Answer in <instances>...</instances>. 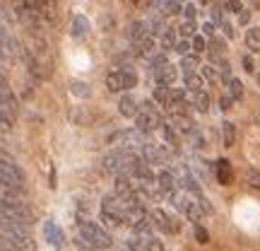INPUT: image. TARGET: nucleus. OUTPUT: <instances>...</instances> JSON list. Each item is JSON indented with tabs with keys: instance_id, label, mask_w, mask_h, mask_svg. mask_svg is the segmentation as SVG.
I'll return each instance as SVG.
<instances>
[{
	"instance_id": "obj_12",
	"label": "nucleus",
	"mask_w": 260,
	"mask_h": 251,
	"mask_svg": "<svg viewBox=\"0 0 260 251\" xmlns=\"http://www.w3.org/2000/svg\"><path fill=\"white\" fill-rule=\"evenodd\" d=\"M183 213L188 215V220H193L195 225L200 222V220H203V215H205V210H203V205L198 203V198H186V201H183Z\"/></svg>"
},
{
	"instance_id": "obj_44",
	"label": "nucleus",
	"mask_w": 260,
	"mask_h": 251,
	"mask_svg": "<svg viewBox=\"0 0 260 251\" xmlns=\"http://www.w3.org/2000/svg\"><path fill=\"white\" fill-rule=\"evenodd\" d=\"M241 63H243V68H246L248 73H253V70H255V63H253V58H251V56H243V58H241Z\"/></svg>"
},
{
	"instance_id": "obj_34",
	"label": "nucleus",
	"mask_w": 260,
	"mask_h": 251,
	"mask_svg": "<svg viewBox=\"0 0 260 251\" xmlns=\"http://www.w3.org/2000/svg\"><path fill=\"white\" fill-rule=\"evenodd\" d=\"M210 22H212V24H222L224 19H222V5H212V10H210Z\"/></svg>"
},
{
	"instance_id": "obj_24",
	"label": "nucleus",
	"mask_w": 260,
	"mask_h": 251,
	"mask_svg": "<svg viewBox=\"0 0 260 251\" xmlns=\"http://www.w3.org/2000/svg\"><path fill=\"white\" fill-rule=\"evenodd\" d=\"M200 65V61H198V56L195 53H188L183 61H181V68H183V75H193L195 68Z\"/></svg>"
},
{
	"instance_id": "obj_15",
	"label": "nucleus",
	"mask_w": 260,
	"mask_h": 251,
	"mask_svg": "<svg viewBox=\"0 0 260 251\" xmlns=\"http://www.w3.org/2000/svg\"><path fill=\"white\" fill-rule=\"evenodd\" d=\"M214 177H217V181L219 184H229L232 181V164L226 162V159H217V164H214Z\"/></svg>"
},
{
	"instance_id": "obj_9",
	"label": "nucleus",
	"mask_w": 260,
	"mask_h": 251,
	"mask_svg": "<svg viewBox=\"0 0 260 251\" xmlns=\"http://www.w3.org/2000/svg\"><path fill=\"white\" fill-rule=\"evenodd\" d=\"M154 75V82H157V87H169L171 90V85L176 82V77H178V70H176V65H164V68H159L157 73H152Z\"/></svg>"
},
{
	"instance_id": "obj_39",
	"label": "nucleus",
	"mask_w": 260,
	"mask_h": 251,
	"mask_svg": "<svg viewBox=\"0 0 260 251\" xmlns=\"http://www.w3.org/2000/svg\"><path fill=\"white\" fill-rule=\"evenodd\" d=\"M224 51V41L222 39H212V56H219Z\"/></svg>"
},
{
	"instance_id": "obj_14",
	"label": "nucleus",
	"mask_w": 260,
	"mask_h": 251,
	"mask_svg": "<svg viewBox=\"0 0 260 251\" xmlns=\"http://www.w3.org/2000/svg\"><path fill=\"white\" fill-rule=\"evenodd\" d=\"M125 34H128V39H130V41H135V44H138V41H142L145 37H149L145 19H135V22H130V24H128V32H125Z\"/></svg>"
},
{
	"instance_id": "obj_7",
	"label": "nucleus",
	"mask_w": 260,
	"mask_h": 251,
	"mask_svg": "<svg viewBox=\"0 0 260 251\" xmlns=\"http://www.w3.org/2000/svg\"><path fill=\"white\" fill-rule=\"evenodd\" d=\"M149 217H152V225H154V227H159V230H161V232H178V227H181V225L176 222V220H174V217H171V215L169 213H164V210H152V215H149Z\"/></svg>"
},
{
	"instance_id": "obj_11",
	"label": "nucleus",
	"mask_w": 260,
	"mask_h": 251,
	"mask_svg": "<svg viewBox=\"0 0 260 251\" xmlns=\"http://www.w3.org/2000/svg\"><path fill=\"white\" fill-rule=\"evenodd\" d=\"M154 48H157V41H154V37H145L142 41H138V44H135L133 53H135L138 58H145V61H149V58H154Z\"/></svg>"
},
{
	"instance_id": "obj_21",
	"label": "nucleus",
	"mask_w": 260,
	"mask_h": 251,
	"mask_svg": "<svg viewBox=\"0 0 260 251\" xmlns=\"http://www.w3.org/2000/svg\"><path fill=\"white\" fill-rule=\"evenodd\" d=\"M186 77V87H188V92L190 94H195V92H203V77L198 73H193V75H183Z\"/></svg>"
},
{
	"instance_id": "obj_1",
	"label": "nucleus",
	"mask_w": 260,
	"mask_h": 251,
	"mask_svg": "<svg viewBox=\"0 0 260 251\" xmlns=\"http://www.w3.org/2000/svg\"><path fill=\"white\" fill-rule=\"evenodd\" d=\"M0 237H3L15 251H34L31 237H29L27 230L19 227V225H12V222H8V220H0Z\"/></svg>"
},
{
	"instance_id": "obj_41",
	"label": "nucleus",
	"mask_w": 260,
	"mask_h": 251,
	"mask_svg": "<svg viewBox=\"0 0 260 251\" xmlns=\"http://www.w3.org/2000/svg\"><path fill=\"white\" fill-rule=\"evenodd\" d=\"M214 32H217V24H212V22H205V24H203V34H205V37H214Z\"/></svg>"
},
{
	"instance_id": "obj_8",
	"label": "nucleus",
	"mask_w": 260,
	"mask_h": 251,
	"mask_svg": "<svg viewBox=\"0 0 260 251\" xmlns=\"http://www.w3.org/2000/svg\"><path fill=\"white\" fill-rule=\"evenodd\" d=\"M169 123L176 128V133H183V135H193L195 130H198L195 128V123H193V119L183 111H174L171 116H169Z\"/></svg>"
},
{
	"instance_id": "obj_5",
	"label": "nucleus",
	"mask_w": 260,
	"mask_h": 251,
	"mask_svg": "<svg viewBox=\"0 0 260 251\" xmlns=\"http://www.w3.org/2000/svg\"><path fill=\"white\" fill-rule=\"evenodd\" d=\"M140 155H142V159H145L147 164H164L169 159V150L164 148V145H157V143H147Z\"/></svg>"
},
{
	"instance_id": "obj_18",
	"label": "nucleus",
	"mask_w": 260,
	"mask_h": 251,
	"mask_svg": "<svg viewBox=\"0 0 260 251\" xmlns=\"http://www.w3.org/2000/svg\"><path fill=\"white\" fill-rule=\"evenodd\" d=\"M190 104H193L195 109H198V111H207V109H210V94L205 92H195L193 97H190Z\"/></svg>"
},
{
	"instance_id": "obj_26",
	"label": "nucleus",
	"mask_w": 260,
	"mask_h": 251,
	"mask_svg": "<svg viewBox=\"0 0 260 251\" xmlns=\"http://www.w3.org/2000/svg\"><path fill=\"white\" fill-rule=\"evenodd\" d=\"M70 32H73L75 37H84V32H87V19H84V17H73Z\"/></svg>"
},
{
	"instance_id": "obj_36",
	"label": "nucleus",
	"mask_w": 260,
	"mask_h": 251,
	"mask_svg": "<svg viewBox=\"0 0 260 251\" xmlns=\"http://www.w3.org/2000/svg\"><path fill=\"white\" fill-rule=\"evenodd\" d=\"M183 15H186L188 22H193L195 15H198V5H195V3H188V5H183Z\"/></svg>"
},
{
	"instance_id": "obj_29",
	"label": "nucleus",
	"mask_w": 260,
	"mask_h": 251,
	"mask_svg": "<svg viewBox=\"0 0 260 251\" xmlns=\"http://www.w3.org/2000/svg\"><path fill=\"white\" fill-rule=\"evenodd\" d=\"M164 65H169V61H167V56H164V53L149 58V68H152V73H157L159 68H164Z\"/></svg>"
},
{
	"instance_id": "obj_6",
	"label": "nucleus",
	"mask_w": 260,
	"mask_h": 251,
	"mask_svg": "<svg viewBox=\"0 0 260 251\" xmlns=\"http://www.w3.org/2000/svg\"><path fill=\"white\" fill-rule=\"evenodd\" d=\"M157 188L159 193H167L169 198L174 193H178V181H176V174L171 169H161L157 174Z\"/></svg>"
},
{
	"instance_id": "obj_19",
	"label": "nucleus",
	"mask_w": 260,
	"mask_h": 251,
	"mask_svg": "<svg viewBox=\"0 0 260 251\" xmlns=\"http://www.w3.org/2000/svg\"><path fill=\"white\" fill-rule=\"evenodd\" d=\"M222 138H224V145H226V148L234 145V140H236V126H234L232 121L222 123Z\"/></svg>"
},
{
	"instance_id": "obj_2",
	"label": "nucleus",
	"mask_w": 260,
	"mask_h": 251,
	"mask_svg": "<svg viewBox=\"0 0 260 251\" xmlns=\"http://www.w3.org/2000/svg\"><path fill=\"white\" fill-rule=\"evenodd\" d=\"M80 237H82V242L87 244V246H92V249H109L113 244L111 234L104 232L102 227L96 222H92V220H80Z\"/></svg>"
},
{
	"instance_id": "obj_42",
	"label": "nucleus",
	"mask_w": 260,
	"mask_h": 251,
	"mask_svg": "<svg viewBox=\"0 0 260 251\" xmlns=\"http://www.w3.org/2000/svg\"><path fill=\"white\" fill-rule=\"evenodd\" d=\"M219 27L224 29V34H226V39H234V37H236V32H234V27L229 24V22H226V19H224L222 24H219Z\"/></svg>"
},
{
	"instance_id": "obj_43",
	"label": "nucleus",
	"mask_w": 260,
	"mask_h": 251,
	"mask_svg": "<svg viewBox=\"0 0 260 251\" xmlns=\"http://www.w3.org/2000/svg\"><path fill=\"white\" fill-rule=\"evenodd\" d=\"M195 237H198V242H207V239H210V237H207V232H205L203 227H200V225H195Z\"/></svg>"
},
{
	"instance_id": "obj_46",
	"label": "nucleus",
	"mask_w": 260,
	"mask_h": 251,
	"mask_svg": "<svg viewBox=\"0 0 260 251\" xmlns=\"http://www.w3.org/2000/svg\"><path fill=\"white\" fill-rule=\"evenodd\" d=\"M258 82H260V75H258Z\"/></svg>"
},
{
	"instance_id": "obj_13",
	"label": "nucleus",
	"mask_w": 260,
	"mask_h": 251,
	"mask_svg": "<svg viewBox=\"0 0 260 251\" xmlns=\"http://www.w3.org/2000/svg\"><path fill=\"white\" fill-rule=\"evenodd\" d=\"M44 237H46V242L51 246H63V232H60V227H58L53 220H48L44 225Z\"/></svg>"
},
{
	"instance_id": "obj_10",
	"label": "nucleus",
	"mask_w": 260,
	"mask_h": 251,
	"mask_svg": "<svg viewBox=\"0 0 260 251\" xmlns=\"http://www.w3.org/2000/svg\"><path fill=\"white\" fill-rule=\"evenodd\" d=\"M118 111H121L125 119H138V114H140L138 99H135L133 94H123L121 102H118Z\"/></svg>"
},
{
	"instance_id": "obj_25",
	"label": "nucleus",
	"mask_w": 260,
	"mask_h": 251,
	"mask_svg": "<svg viewBox=\"0 0 260 251\" xmlns=\"http://www.w3.org/2000/svg\"><path fill=\"white\" fill-rule=\"evenodd\" d=\"M226 90H229V97H232V99H241L243 97V85H241V80H236V77H232V80L226 82Z\"/></svg>"
},
{
	"instance_id": "obj_31",
	"label": "nucleus",
	"mask_w": 260,
	"mask_h": 251,
	"mask_svg": "<svg viewBox=\"0 0 260 251\" xmlns=\"http://www.w3.org/2000/svg\"><path fill=\"white\" fill-rule=\"evenodd\" d=\"M203 77L207 80V82H217L219 73L214 70V65H203Z\"/></svg>"
},
{
	"instance_id": "obj_38",
	"label": "nucleus",
	"mask_w": 260,
	"mask_h": 251,
	"mask_svg": "<svg viewBox=\"0 0 260 251\" xmlns=\"http://www.w3.org/2000/svg\"><path fill=\"white\" fill-rule=\"evenodd\" d=\"M224 8L232 10V12H243V3H239V0H229V3H224Z\"/></svg>"
},
{
	"instance_id": "obj_3",
	"label": "nucleus",
	"mask_w": 260,
	"mask_h": 251,
	"mask_svg": "<svg viewBox=\"0 0 260 251\" xmlns=\"http://www.w3.org/2000/svg\"><path fill=\"white\" fill-rule=\"evenodd\" d=\"M161 123L164 121H161V116L157 114V109H154L152 102H145L140 106V114H138V119H135V130L149 135V133H154L157 128H161Z\"/></svg>"
},
{
	"instance_id": "obj_30",
	"label": "nucleus",
	"mask_w": 260,
	"mask_h": 251,
	"mask_svg": "<svg viewBox=\"0 0 260 251\" xmlns=\"http://www.w3.org/2000/svg\"><path fill=\"white\" fill-rule=\"evenodd\" d=\"M169 92H171L169 87H154V99L167 106V104H169Z\"/></svg>"
},
{
	"instance_id": "obj_20",
	"label": "nucleus",
	"mask_w": 260,
	"mask_h": 251,
	"mask_svg": "<svg viewBox=\"0 0 260 251\" xmlns=\"http://www.w3.org/2000/svg\"><path fill=\"white\" fill-rule=\"evenodd\" d=\"M145 24H147V34L149 37H154V34H164L167 29H164V22H161V17H149V19H145Z\"/></svg>"
},
{
	"instance_id": "obj_40",
	"label": "nucleus",
	"mask_w": 260,
	"mask_h": 251,
	"mask_svg": "<svg viewBox=\"0 0 260 251\" xmlns=\"http://www.w3.org/2000/svg\"><path fill=\"white\" fill-rule=\"evenodd\" d=\"M219 106H222L224 111H229V109H232V106H234V99H232V97H229V94H224L222 99H219Z\"/></svg>"
},
{
	"instance_id": "obj_17",
	"label": "nucleus",
	"mask_w": 260,
	"mask_h": 251,
	"mask_svg": "<svg viewBox=\"0 0 260 251\" xmlns=\"http://www.w3.org/2000/svg\"><path fill=\"white\" fill-rule=\"evenodd\" d=\"M246 46L251 48L253 53L260 51V27H251L246 32Z\"/></svg>"
},
{
	"instance_id": "obj_35",
	"label": "nucleus",
	"mask_w": 260,
	"mask_h": 251,
	"mask_svg": "<svg viewBox=\"0 0 260 251\" xmlns=\"http://www.w3.org/2000/svg\"><path fill=\"white\" fill-rule=\"evenodd\" d=\"M188 138H190V143H193L195 150H203L205 148V138H203V133H200V130H195L193 135H188Z\"/></svg>"
},
{
	"instance_id": "obj_16",
	"label": "nucleus",
	"mask_w": 260,
	"mask_h": 251,
	"mask_svg": "<svg viewBox=\"0 0 260 251\" xmlns=\"http://www.w3.org/2000/svg\"><path fill=\"white\" fill-rule=\"evenodd\" d=\"M140 239V246L145 251H164V242L154 237V234H147V237H138Z\"/></svg>"
},
{
	"instance_id": "obj_32",
	"label": "nucleus",
	"mask_w": 260,
	"mask_h": 251,
	"mask_svg": "<svg viewBox=\"0 0 260 251\" xmlns=\"http://www.w3.org/2000/svg\"><path fill=\"white\" fill-rule=\"evenodd\" d=\"M195 22H183V24H181V27H178V32H181V37H195Z\"/></svg>"
},
{
	"instance_id": "obj_23",
	"label": "nucleus",
	"mask_w": 260,
	"mask_h": 251,
	"mask_svg": "<svg viewBox=\"0 0 260 251\" xmlns=\"http://www.w3.org/2000/svg\"><path fill=\"white\" fill-rule=\"evenodd\" d=\"M176 48V32L174 29H167L164 34H161V51L167 53V51H174Z\"/></svg>"
},
{
	"instance_id": "obj_22",
	"label": "nucleus",
	"mask_w": 260,
	"mask_h": 251,
	"mask_svg": "<svg viewBox=\"0 0 260 251\" xmlns=\"http://www.w3.org/2000/svg\"><path fill=\"white\" fill-rule=\"evenodd\" d=\"M161 133H164V140H167L171 148H178V133L171 123H161Z\"/></svg>"
},
{
	"instance_id": "obj_45",
	"label": "nucleus",
	"mask_w": 260,
	"mask_h": 251,
	"mask_svg": "<svg viewBox=\"0 0 260 251\" xmlns=\"http://www.w3.org/2000/svg\"><path fill=\"white\" fill-rule=\"evenodd\" d=\"M3 58H5V51H3V46H0V61H3Z\"/></svg>"
},
{
	"instance_id": "obj_37",
	"label": "nucleus",
	"mask_w": 260,
	"mask_h": 251,
	"mask_svg": "<svg viewBox=\"0 0 260 251\" xmlns=\"http://www.w3.org/2000/svg\"><path fill=\"white\" fill-rule=\"evenodd\" d=\"M174 51H176V53H181V56L186 58V56H188V51H190V44H188L186 39H183V41H178V44H176V48H174Z\"/></svg>"
},
{
	"instance_id": "obj_28",
	"label": "nucleus",
	"mask_w": 260,
	"mask_h": 251,
	"mask_svg": "<svg viewBox=\"0 0 260 251\" xmlns=\"http://www.w3.org/2000/svg\"><path fill=\"white\" fill-rule=\"evenodd\" d=\"M190 48H193L195 56H198V53H203V51H207V41H205V37H198V34H195L193 41H190Z\"/></svg>"
},
{
	"instance_id": "obj_27",
	"label": "nucleus",
	"mask_w": 260,
	"mask_h": 251,
	"mask_svg": "<svg viewBox=\"0 0 260 251\" xmlns=\"http://www.w3.org/2000/svg\"><path fill=\"white\" fill-rule=\"evenodd\" d=\"M70 92L77 94V97H89V85L87 82H80V80H75V82H70Z\"/></svg>"
},
{
	"instance_id": "obj_33",
	"label": "nucleus",
	"mask_w": 260,
	"mask_h": 251,
	"mask_svg": "<svg viewBox=\"0 0 260 251\" xmlns=\"http://www.w3.org/2000/svg\"><path fill=\"white\" fill-rule=\"evenodd\" d=\"M246 181H248L253 188H260V172H255V169H248V172H246Z\"/></svg>"
},
{
	"instance_id": "obj_4",
	"label": "nucleus",
	"mask_w": 260,
	"mask_h": 251,
	"mask_svg": "<svg viewBox=\"0 0 260 251\" xmlns=\"http://www.w3.org/2000/svg\"><path fill=\"white\" fill-rule=\"evenodd\" d=\"M138 85V75L133 70H113V73L106 75V87L109 92H123V90H130Z\"/></svg>"
}]
</instances>
